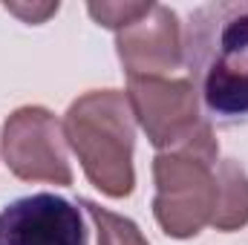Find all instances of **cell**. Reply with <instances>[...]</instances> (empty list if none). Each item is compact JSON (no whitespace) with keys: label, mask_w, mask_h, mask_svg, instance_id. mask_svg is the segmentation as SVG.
Here are the masks:
<instances>
[{"label":"cell","mask_w":248,"mask_h":245,"mask_svg":"<svg viewBox=\"0 0 248 245\" xmlns=\"http://www.w3.org/2000/svg\"><path fill=\"white\" fill-rule=\"evenodd\" d=\"M116 52L127 78H168L182 66V26L176 12L153 3L139 20L116 32Z\"/></svg>","instance_id":"52a82bcc"},{"label":"cell","mask_w":248,"mask_h":245,"mask_svg":"<svg viewBox=\"0 0 248 245\" xmlns=\"http://www.w3.org/2000/svg\"><path fill=\"white\" fill-rule=\"evenodd\" d=\"M90 231L78 211L55 193H32L0 211V245H87Z\"/></svg>","instance_id":"8992f818"},{"label":"cell","mask_w":248,"mask_h":245,"mask_svg":"<svg viewBox=\"0 0 248 245\" xmlns=\"http://www.w3.org/2000/svg\"><path fill=\"white\" fill-rule=\"evenodd\" d=\"M150 6L153 3H90L87 12H90V17L98 26H107V29L122 32L133 20H139Z\"/></svg>","instance_id":"30bf717a"},{"label":"cell","mask_w":248,"mask_h":245,"mask_svg":"<svg viewBox=\"0 0 248 245\" xmlns=\"http://www.w3.org/2000/svg\"><path fill=\"white\" fill-rule=\"evenodd\" d=\"M6 12H12V15H17V17H23L26 23H44L49 15H55L58 12V3H46V6H15V3H6Z\"/></svg>","instance_id":"8fae6325"},{"label":"cell","mask_w":248,"mask_h":245,"mask_svg":"<svg viewBox=\"0 0 248 245\" xmlns=\"http://www.w3.org/2000/svg\"><path fill=\"white\" fill-rule=\"evenodd\" d=\"M211 225L217 231H240L248 225V173L234 159L217 162V211Z\"/></svg>","instance_id":"ba28073f"},{"label":"cell","mask_w":248,"mask_h":245,"mask_svg":"<svg viewBox=\"0 0 248 245\" xmlns=\"http://www.w3.org/2000/svg\"><path fill=\"white\" fill-rule=\"evenodd\" d=\"M127 101L147 133V141L165 153L185 147L190 141L214 133V124L205 119L196 84L182 78H127Z\"/></svg>","instance_id":"277c9868"},{"label":"cell","mask_w":248,"mask_h":245,"mask_svg":"<svg viewBox=\"0 0 248 245\" xmlns=\"http://www.w3.org/2000/svg\"><path fill=\"white\" fill-rule=\"evenodd\" d=\"M78 205L90 214V219L95 225V234H98V245H150L133 219L101 208L93 199H78Z\"/></svg>","instance_id":"9c48e42d"},{"label":"cell","mask_w":248,"mask_h":245,"mask_svg":"<svg viewBox=\"0 0 248 245\" xmlns=\"http://www.w3.org/2000/svg\"><path fill=\"white\" fill-rule=\"evenodd\" d=\"M63 138L78 156L93 187L110 199H124L133 193L136 116L127 92L90 90L75 98L63 116Z\"/></svg>","instance_id":"7a4b0ae2"},{"label":"cell","mask_w":248,"mask_h":245,"mask_svg":"<svg viewBox=\"0 0 248 245\" xmlns=\"http://www.w3.org/2000/svg\"><path fill=\"white\" fill-rule=\"evenodd\" d=\"M182 63L211 124H248V0H214L190 12Z\"/></svg>","instance_id":"6da1fadb"},{"label":"cell","mask_w":248,"mask_h":245,"mask_svg":"<svg viewBox=\"0 0 248 245\" xmlns=\"http://www.w3.org/2000/svg\"><path fill=\"white\" fill-rule=\"evenodd\" d=\"M0 150L6 168L23 182L72 184V168L66 159L63 124L46 107H20L0 130Z\"/></svg>","instance_id":"5b68a950"},{"label":"cell","mask_w":248,"mask_h":245,"mask_svg":"<svg viewBox=\"0 0 248 245\" xmlns=\"http://www.w3.org/2000/svg\"><path fill=\"white\" fill-rule=\"evenodd\" d=\"M217 162L219 144L214 133L185 147L156 153L153 216L168 237L190 240L211 225L217 211Z\"/></svg>","instance_id":"3957f363"}]
</instances>
